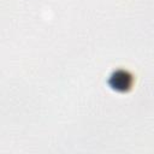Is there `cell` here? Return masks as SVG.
<instances>
[{
  "mask_svg": "<svg viewBox=\"0 0 154 154\" xmlns=\"http://www.w3.org/2000/svg\"><path fill=\"white\" fill-rule=\"evenodd\" d=\"M108 82H109V87L116 91L122 90L123 93L128 94L135 87L136 79L134 78V76L129 75L126 71L118 69L111 72V75L108 76Z\"/></svg>",
  "mask_w": 154,
  "mask_h": 154,
  "instance_id": "1",
  "label": "cell"
}]
</instances>
